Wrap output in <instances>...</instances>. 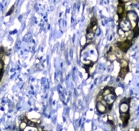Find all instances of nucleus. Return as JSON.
I'll return each instance as SVG.
<instances>
[{
	"label": "nucleus",
	"instance_id": "3",
	"mask_svg": "<svg viewBox=\"0 0 139 131\" xmlns=\"http://www.w3.org/2000/svg\"><path fill=\"white\" fill-rule=\"evenodd\" d=\"M127 1H118V5L117 6V14L118 15V18H119V21L122 20L123 18H125L126 16V12L125 10V3Z\"/></svg>",
	"mask_w": 139,
	"mask_h": 131
},
{
	"label": "nucleus",
	"instance_id": "1",
	"mask_svg": "<svg viewBox=\"0 0 139 131\" xmlns=\"http://www.w3.org/2000/svg\"><path fill=\"white\" fill-rule=\"evenodd\" d=\"M119 29L122 30L124 32H129L132 29L131 22L126 16L119 21Z\"/></svg>",
	"mask_w": 139,
	"mask_h": 131
},
{
	"label": "nucleus",
	"instance_id": "5",
	"mask_svg": "<svg viewBox=\"0 0 139 131\" xmlns=\"http://www.w3.org/2000/svg\"><path fill=\"white\" fill-rule=\"evenodd\" d=\"M116 98H117V96L115 94V93H113V94H108L107 96H104L103 100L107 103V106H110V105H113L114 102L116 99Z\"/></svg>",
	"mask_w": 139,
	"mask_h": 131
},
{
	"label": "nucleus",
	"instance_id": "6",
	"mask_svg": "<svg viewBox=\"0 0 139 131\" xmlns=\"http://www.w3.org/2000/svg\"><path fill=\"white\" fill-rule=\"evenodd\" d=\"M126 17L127 18L130 20V22H137L138 21V14H136L135 11H133V10H130V11H127V14H126Z\"/></svg>",
	"mask_w": 139,
	"mask_h": 131
},
{
	"label": "nucleus",
	"instance_id": "9",
	"mask_svg": "<svg viewBox=\"0 0 139 131\" xmlns=\"http://www.w3.org/2000/svg\"><path fill=\"white\" fill-rule=\"evenodd\" d=\"M129 109H130L129 103H126V102H121L120 103V106H119L120 114H124V113L129 112Z\"/></svg>",
	"mask_w": 139,
	"mask_h": 131
},
{
	"label": "nucleus",
	"instance_id": "13",
	"mask_svg": "<svg viewBox=\"0 0 139 131\" xmlns=\"http://www.w3.org/2000/svg\"><path fill=\"white\" fill-rule=\"evenodd\" d=\"M119 64H120L121 68H122V67H127L128 65H129L128 61H126V60H125V59H121V60H119Z\"/></svg>",
	"mask_w": 139,
	"mask_h": 131
},
{
	"label": "nucleus",
	"instance_id": "7",
	"mask_svg": "<svg viewBox=\"0 0 139 131\" xmlns=\"http://www.w3.org/2000/svg\"><path fill=\"white\" fill-rule=\"evenodd\" d=\"M130 114L129 112L124 113V114H120V118L122 122V126H123V127H126V126L128 125V122L130 121Z\"/></svg>",
	"mask_w": 139,
	"mask_h": 131
},
{
	"label": "nucleus",
	"instance_id": "8",
	"mask_svg": "<svg viewBox=\"0 0 139 131\" xmlns=\"http://www.w3.org/2000/svg\"><path fill=\"white\" fill-rule=\"evenodd\" d=\"M96 109L98 110V112L101 114H106L107 112V106L105 105H103L102 103L101 102H97L96 103Z\"/></svg>",
	"mask_w": 139,
	"mask_h": 131
},
{
	"label": "nucleus",
	"instance_id": "20",
	"mask_svg": "<svg viewBox=\"0 0 139 131\" xmlns=\"http://www.w3.org/2000/svg\"><path fill=\"white\" fill-rule=\"evenodd\" d=\"M129 131H136V129H130Z\"/></svg>",
	"mask_w": 139,
	"mask_h": 131
},
{
	"label": "nucleus",
	"instance_id": "10",
	"mask_svg": "<svg viewBox=\"0 0 139 131\" xmlns=\"http://www.w3.org/2000/svg\"><path fill=\"white\" fill-rule=\"evenodd\" d=\"M129 72V67H122L120 69V71H119V74H118V78H122V79H123L125 78V77L126 75V74H127Z\"/></svg>",
	"mask_w": 139,
	"mask_h": 131
},
{
	"label": "nucleus",
	"instance_id": "2",
	"mask_svg": "<svg viewBox=\"0 0 139 131\" xmlns=\"http://www.w3.org/2000/svg\"><path fill=\"white\" fill-rule=\"evenodd\" d=\"M132 45H133V41H130V40L126 39L124 41L118 42L117 43V46L120 50H122L123 53H126Z\"/></svg>",
	"mask_w": 139,
	"mask_h": 131
},
{
	"label": "nucleus",
	"instance_id": "15",
	"mask_svg": "<svg viewBox=\"0 0 139 131\" xmlns=\"http://www.w3.org/2000/svg\"><path fill=\"white\" fill-rule=\"evenodd\" d=\"M0 64H1V66H0V70H1V78H2L3 76V72H4V62H3V61L2 59H1V61H0Z\"/></svg>",
	"mask_w": 139,
	"mask_h": 131
},
{
	"label": "nucleus",
	"instance_id": "16",
	"mask_svg": "<svg viewBox=\"0 0 139 131\" xmlns=\"http://www.w3.org/2000/svg\"><path fill=\"white\" fill-rule=\"evenodd\" d=\"M27 126H32V127H36V128H38V126L37 125L36 123H34V122H30V121H28V122H27Z\"/></svg>",
	"mask_w": 139,
	"mask_h": 131
},
{
	"label": "nucleus",
	"instance_id": "4",
	"mask_svg": "<svg viewBox=\"0 0 139 131\" xmlns=\"http://www.w3.org/2000/svg\"><path fill=\"white\" fill-rule=\"evenodd\" d=\"M98 26V22H97V18L93 16L91 19V22H90V25L88 26L87 29V34L88 33H95V31L96 30V28Z\"/></svg>",
	"mask_w": 139,
	"mask_h": 131
},
{
	"label": "nucleus",
	"instance_id": "14",
	"mask_svg": "<svg viewBox=\"0 0 139 131\" xmlns=\"http://www.w3.org/2000/svg\"><path fill=\"white\" fill-rule=\"evenodd\" d=\"M132 32H133V34H134V38H136L139 35V27L137 26L135 28H134Z\"/></svg>",
	"mask_w": 139,
	"mask_h": 131
},
{
	"label": "nucleus",
	"instance_id": "17",
	"mask_svg": "<svg viewBox=\"0 0 139 131\" xmlns=\"http://www.w3.org/2000/svg\"><path fill=\"white\" fill-rule=\"evenodd\" d=\"M26 126H27V123H26V122H22V123H21V125H20V129H21L22 130H23L24 129H25V128L26 127Z\"/></svg>",
	"mask_w": 139,
	"mask_h": 131
},
{
	"label": "nucleus",
	"instance_id": "22",
	"mask_svg": "<svg viewBox=\"0 0 139 131\" xmlns=\"http://www.w3.org/2000/svg\"><path fill=\"white\" fill-rule=\"evenodd\" d=\"M43 131H46V130H43Z\"/></svg>",
	"mask_w": 139,
	"mask_h": 131
},
{
	"label": "nucleus",
	"instance_id": "19",
	"mask_svg": "<svg viewBox=\"0 0 139 131\" xmlns=\"http://www.w3.org/2000/svg\"><path fill=\"white\" fill-rule=\"evenodd\" d=\"M14 6H12V7L10 8V11L8 12V13H7L6 14H7V15H10V14H11V12H13V10H14Z\"/></svg>",
	"mask_w": 139,
	"mask_h": 131
},
{
	"label": "nucleus",
	"instance_id": "12",
	"mask_svg": "<svg viewBox=\"0 0 139 131\" xmlns=\"http://www.w3.org/2000/svg\"><path fill=\"white\" fill-rule=\"evenodd\" d=\"M108 54V55H107V59L109 60V61H111V62H113V61H114V60H116L117 59V56H116V54H114V53H107Z\"/></svg>",
	"mask_w": 139,
	"mask_h": 131
},
{
	"label": "nucleus",
	"instance_id": "21",
	"mask_svg": "<svg viewBox=\"0 0 139 131\" xmlns=\"http://www.w3.org/2000/svg\"><path fill=\"white\" fill-rule=\"evenodd\" d=\"M136 131H139V128H138V130H136Z\"/></svg>",
	"mask_w": 139,
	"mask_h": 131
},
{
	"label": "nucleus",
	"instance_id": "18",
	"mask_svg": "<svg viewBox=\"0 0 139 131\" xmlns=\"http://www.w3.org/2000/svg\"><path fill=\"white\" fill-rule=\"evenodd\" d=\"M94 33H88V34H87V38L88 39H92L94 38Z\"/></svg>",
	"mask_w": 139,
	"mask_h": 131
},
{
	"label": "nucleus",
	"instance_id": "11",
	"mask_svg": "<svg viewBox=\"0 0 139 131\" xmlns=\"http://www.w3.org/2000/svg\"><path fill=\"white\" fill-rule=\"evenodd\" d=\"M102 91H103V95L104 97V96H107L108 94H111L114 93V89L111 86H106Z\"/></svg>",
	"mask_w": 139,
	"mask_h": 131
}]
</instances>
